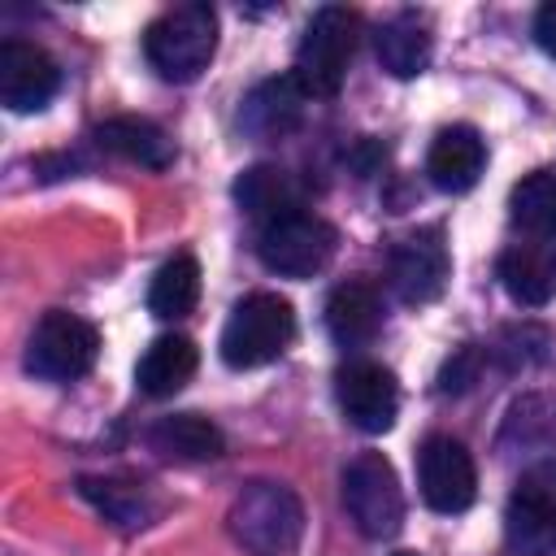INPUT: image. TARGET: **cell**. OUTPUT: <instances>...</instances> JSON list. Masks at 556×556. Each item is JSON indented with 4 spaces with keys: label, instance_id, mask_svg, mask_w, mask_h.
<instances>
[{
    "label": "cell",
    "instance_id": "1",
    "mask_svg": "<svg viewBox=\"0 0 556 556\" xmlns=\"http://www.w3.org/2000/svg\"><path fill=\"white\" fill-rule=\"evenodd\" d=\"M226 521L248 556H295L304 539V504L282 482H248Z\"/></svg>",
    "mask_w": 556,
    "mask_h": 556
},
{
    "label": "cell",
    "instance_id": "2",
    "mask_svg": "<svg viewBox=\"0 0 556 556\" xmlns=\"http://www.w3.org/2000/svg\"><path fill=\"white\" fill-rule=\"evenodd\" d=\"M143 52H148V65L169 83L200 78L217 52V13L208 4L165 9L143 30Z\"/></svg>",
    "mask_w": 556,
    "mask_h": 556
},
{
    "label": "cell",
    "instance_id": "3",
    "mask_svg": "<svg viewBox=\"0 0 556 556\" xmlns=\"http://www.w3.org/2000/svg\"><path fill=\"white\" fill-rule=\"evenodd\" d=\"M295 339V308L274 291L243 295L222 326V361L230 369H261Z\"/></svg>",
    "mask_w": 556,
    "mask_h": 556
},
{
    "label": "cell",
    "instance_id": "4",
    "mask_svg": "<svg viewBox=\"0 0 556 556\" xmlns=\"http://www.w3.org/2000/svg\"><path fill=\"white\" fill-rule=\"evenodd\" d=\"M356 35H361V17L343 4H321L313 13V22L304 26V39L295 48V70L291 78L300 83L304 96H334L348 78V61L356 52Z\"/></svg>",
    "mask_w": 556,
    "mask_h": 556
},
{
    "label": "cell",
    "instance_id": "5",
    "mask_svg": "<svg viewBox=\"0 0 556 556\" xmlns=\"http://www.w3.org/2000/svg\"><path fill=\"white\" fill-rule=\"evenodd\" d=\"M343 508L365 539H395L404 526V491L382 452H361L343 465Z\"/></svg>",
    "mask_w": 556,
    "mask_h": 556
},
{
    "label": "cell",
    "instance_id": "6",
    "mask_svg": "<svg viewBox=\"0 0 556 556\" xmlns=\"http://www.w3.org/2000/svg\"><path fill=\"white\" fill-rule=\"evenodd\" d=\"M334 226L321 222L317 213H287L269 226H261L256 235V256L269 274L278 278H313L330 265L334 256Z\"/></svg>",
    "mask_w": 556,
    "mask_h": 556
},
{
    "label": "cell",
    "instance_id": "7",
    "mask_svg": "<svg viewBox=\"0 0 556 556\" xmlns=\"http://www.w3.org/2000/svg\"><path fill=\"white\" fill-rule=\"evenodd\" d=\"M96 352H100L96 326L65 308H52L35 321L26 339V369L43 382H74L96 365Z\"/></svg>",
    "mask_w": 556,
    "mask_h": 556
},
{
    "label": "cell",
    "instance_id": "8",
    "mask_svg": "<svg viewBox=\"0 0 556 556\" xmlns=\"http://www.w3.org/2000/svg\"><path fill=\"white\" fill-rule=\"evenodd\" d=\"M504 539L517 556L556 552V460H543L521 473L504 508Z\"/></svg>",
    "mask_w": 556,
    "mask_h": 556
},
{
    "label": "cell",
    "instance_id": "9",
    "mask_svg": "<svg viewBox=\"0 0 556 556\" xmlns=\"http://www.w3.org/2000/svg\"><path fill=\"white\" fill-rule=\"evenodd\" d=\"M417 486L434 513H465L478 495V469L469 447L452 434H430L417 452Z\"/></svg>",
    "mask_w": 556,
    "mask_h": 556
},
{
    "label": "cell",
    "instance_id": "10",
    "mask_svg": "<svg viewBox=\"0 0 556 556\" xmlns=\"http://www.w3.org/2000/svg\"><path fill=\"white\" fill-rule=\"evenodd\" d=\"M334 395H339V408L343 417L365 430V434H382L395 426V413H400V382L387 365L378 361H348L339 374H334Z\"/></svg>",
    "mask_w": 556,
    "mask_h": 556
},
{
    "label": "cell",
    "instance_id": "11",
    "mask_svg": "<svg viewBox=\"0 0 556 556\" xmlns=\"http://www.w3.org/2000/svg\"><path fill=\"white\" fill-rule=\"evenodd\" d=\"M447 274H452V261H447V248H443L439 230L404 235L391 248V287H395V295L404 304L439 300L443 287H447Z\"/></svg>",
    "mask_w": 556,
    "mask_h": 556
},
{
    "label": "cell",
    "instance_id": "12",
    "mask_svg": "<svg viewBox=\"0 0 556 556\" xmlns=\"http://www.w3.org/2000/svg\"><path fill=\"white\" fill-rule=\"evenodd\" d=\"M56 61L26 43V39H4L0 43V100L13 113H39L56 96Z\"/></svg>",
    "mask_w": 556,
    "mask_h": 556
},
{
    "label": "cell",
    "instance_id": "13",
    "mask_svg": "<svg viewBox=\"0 0 556 556\" xmlns=\"http://www.w3.org/2000/svg\"><path fill=\"white\" fill-rule=\"evenodd\" d=\"M486 165V143L473 126H443L426 152V174L439 191H469L482 178Z\"/></svg>",
    "mask_w": 556,
    "mask_h": 556
},
{
    "label": "cell",
    "instance_id": "14",
    "mask_svg": "<svg viewBox=\"0 0 556 556\" xmlns=\"http://www.w3.org/2000/svg\"><path fill=\"white\" fill-rule=\"evenodd\" d=\"M495 274H500V287L517 304L543 308L556 295V248L552 243H513L500 252Z\"/></svg>",
    "mask_w": 556,
    "mask_h": 556
},
{
    "label": "cell",
    "instance_id": "15",
    "mask_svg": "<svg viewBox=\"0 0 556 556\" xmlns=\"http://www.w3.org/2000/svg\"><path fill=\"white\" fill-rule=\"evenodd\" d=\"M326 330L339 348H365L382 330V300L365 278H348L326 295Z\"/></svg>",
    "mask_w": 556,
    "mask_h": 556
},
{
    "label": "cell",
    "instance_id": "16",
    "mask_svg": "<svg viewBox=\"0 0 556 556\" xmlns=\"http://www.w3.org/2000/svg\"><path fill=\"white\" fill-rule=\"evenodd\" d=\"M148 447L165 460L200 465V460H217L226 452V434H222L217 421H208L200 413H174V417H161L148 430Z\"/></svg>",
    "mask_w": 556,
    "mask_h": 556
},
{
    "label": "cell",
    "instance_id": "17",
    "mask_svg": "<svg viewBox=\"0 0 556 556\" xmlns=\"http://www.w3.org/2000/svg\"><path fill=\"white\" fill-rule=\"evenodd\" d=\"M195 365H200V352H195V343L187 334H161V339H152L143 348L139 365H135V382H139L143 395L165 400V395H174V391H182L191 382Z\"/></svg>",
    "mask_w": 556,
    "mask_h": 556
},
{
    "label": "cell",
    "instance_id": "18",
    "mask_svg": "<svg viewBox=\"0 0 556 556\" xmlns=\"http://www.w3.org/2000/svg\"><path fill=\"white\" fill-rule=\"evenodd\" d=\"M374 48H378V61H382L387 74H395V78H417V74L430 65L434 35H430V26H426L421 13L404 9V13H395L391 22L378 26Z\"/></svg>",
    "mask_w": 556,
    "mask_h": 556
},
{
    "label": "cell",
    "instance_id": "19",
    "mask_svg": "<svg viewBox=\"0 0 556 556\" xmlns=\"http://www.w3.org/2000/svg\"><path fill=\"white\" fill-rule=\"evenodd\" d=\"M304 100H308V96L300 91V83H295L291 74L265 78V83L252 87V96L243 100L239 122H243V130H252L256 139H278V135L295 130V122H300V113H304Z\"/></svg>",
    "mask_w": 556,
    "mask_h": 556
},
{
    "label": "cell",
    "instance_id": "20",
    "mask_svg": "<svg viewBox=\"0 0 556 556\" xmlns=\"http://www.w3.org/2000/svg\"><path fill=\"white\" fill-rule=\"evenodd\" d=\"M96 143L143 165V169H169L174 165V139L148 117H109L96 126Z\"/></svg>",
    "mask_w": 556,
    "mask_h": 556
},
{
    "label": "cell",
    "instance_id": "21",
    "mask_svg": "<svg viewBox=\"0 0 556 556\" xmlns=\"http://www.w3.org/2000/svg\"><path fill=\"white\" fill-rule=\"evenodd\" d=\"M235 200L248 217H256L261 226L287 217V213H300V187L291 182L287 169L278 165H252L235 178Z\"/></svg>",
    "mask_w": 556,
    "mask_h": 556
},
{
    "label": "cell",
    "instance_id": "22",
    "mask_svg": "<svg viewBox=\"0 0 556 556\" xmlns=\"http://www.w3.org/2000/svg\"><path fill=\"white\" fill-rule=\"evenodd\" d=\"M78 495L87 504H96L122 530H139L156 517V504L148 500V486L130 482V478H78Z\"/></svg>",
    "mask_w": 556,
    "mask_h": 556
},
{
    "label": "cell",
    "instance_id": "23",
    "mask_svg": "<svg viewBox=\"0 0 556 556\" xmlns=\"http://www.w3.org/2000/svg\"><path fill=\"white\" fill-rule=\"evenodd\" d=\"M195 300H200V265L191 252H178L152 274L148 308H152V317L174 321V317H187L195 308Z\"/></svg>",
    "mask_w": 556,
    "mask_h": 556
},
{
    "label": "cell",
    "instance_id": "24",
    "mask_svg": "<svg viewBox=\"0 0 556 556\" xmlns=\"http://www.w3.org/2000/svg\"><path fill=\"white\" fill-rule=\"evenodd\" d=\"M508 213L513 222L534 235V239H556V174L552 169H534L526 174L513 195H508Z\"/></svg>",
    "mask_w": 556,
    "mask_h": 556
},
{
    "label": "cell",
    "instance_id": "25",
    "mask_svg": "<svg viewBox=\"0 0 556 556\" xmlns=\"http://www.w3.org/2000/svg\"><path fill=\"white\" fill-rule=\"evenodd\" d=\"M478 365H482V356H478V348H460L447 365H443V374H439V387L443 391H465V387H473V378H478Z\"/></svg>",
    "mask_w": 556,
    "mask_h": 556
},
{
    "label": "cell",
    "instance_id": "26",
    "mask_svg": "<svg viewBox=\"0 0 556 556\" xmlns=\"http://www.w3.org/2000/svg\"><path fill=\"white\" fill-rule=\"evenodd\" d=\"M534 39L547 56H556V0H547L539 13H534Z\"/></svg>",
    "mask_w": 556,
    "mask_h": 556
},
{
    "label": "cell",
    "instance_id": "27",
    "mask_svg": "<svg viewBox=\"0 0 556 556\" xmlns=\"http://www.w3.org/2000/svg\"><path fill=\"white\" fill-rule=\"evenodd\" d=\"M395 556H417V552H395Z\"/></svg>",
    "mask_w": 556,
    "mask_h": 556
}]
</instances>
